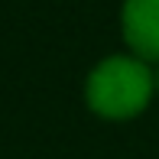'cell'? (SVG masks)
Instances as JSON below:
<instances>
[{"label":"cell","mask_w":159,"mask_h":159,"mask_svg":"<svg viewBox=\"0 0 159 159\" xmlns=\"http://www.w3.org/2000/svg\"><path fill=\"white\" fill-rule=\"evenodd\" d=\"M156 91H159V71H156Z\"/></svg>","instance_id":"3"},{"label":"cell","mask_w":159,"mask_h":159,"mask_svg":"<svg viewBox=\"0 0 159 159\" xmlns=\"http://www.w3.org/2000/svg\"><path fill=\"white\" fill-rule=\"evenodd\" d=\"M124 39L143 62H159V0H127L124 13Z\"/></svg>","instance_id":"2"},{"label":"cell","mask_w":159,"mask_h":159,"mask_svg":"<svg viewBox=\"0 0 159 159\" xmlns=\"http://www.w3.org/2000/svg\"><path fill=\"white\" fill-rule=\"evenodd\" d=\"M153 71L143 59L111 55L88 75V107L107 120L136 117L153 98Z\"/></svg>","instance_id":"1"}]
</instances>
